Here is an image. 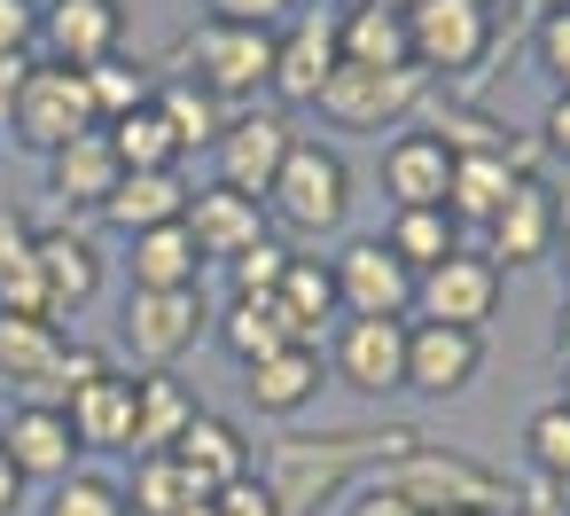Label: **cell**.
<instances>
[{"label":"cell","instance_id":"26","mask_svg":"<svg viewBox=\"0 0 570 516\" xmlns=\"http://www.w3.org/2000/svg\"><path fill=\"white\" fill-rule=\"evenodd\" d=\"M126 274L134 290H196L204 282V259L188 243V227H149V235H126Z\"/></svg>","mask_w":570,"mask_h":516},{"label":"cell","instance_id":"55","mask_svg":"<svg viewBox=\"0 0 570 516\" xmlns=\"http://www.w3.org/2000/svg\"><path fill=\"white\" fill-rule=\"evenodd\" d=\"M180 516H212V500H196V508H180Z\"/></svg>","mask_w":570,"mask_h":516},{"label":"cell","instance_id":"30","mask_svg":"<svg viewBox=\"0 0 570 516\" xmlns=\"http://www.w3.org/2000/svg\"><path fill=\"white\" fill-rule=\"evenodd\" d=\"M336 56L360 64V71H406L414 64L406 17H391V9H344L336 17Z\"/></svg>","mask_w":570,"mask_h":516},{"label":"cell","instance_id":"56","mask_svg":"<svg viewBox=\"0 0 570 516\" xmlns=\"http://www.w3.org/2000/svg\"><path fill=\"white\" fill-rule=\"evenodd\" d=\"M562 407H570V360H562Z\"/></svg>","mask_w":570,"mask_h":516},{"label":"cell","instance_id":"8","mask_svg":"<svg viewBox=\"0 0 570 516\" xmlns=\"http://www.w3.org/2000/svg\"><path fill=\"white\" fill-rule=\"evenodd\" d=\"M422 95H430V79H422L414 64H406V71H360V64H336L313 110H321L328 126H352V134H383V126L414 118V110H422Z\"/></svg>","mask_w":570,"mask_h":516},{"label":"cell","instance_id":"58","mask_svg":"<svg viewBox=\"0 0 570 516\" xmlns=\"http://www.w3.org/2000/svg\"><path fill=\"white\" fill-rule=\"evenodd\" d=\"M289 9H305V0H289Z\"/></svg>","mask_w":570,"mask_h":516},{"label":"cell","instance_id":"39","mask_svg":"<svg viewBox=\"0 0 570 516\" xmlns=\"http://www.w3.org/2000/svg\"><path fill=\"white\" fill-rule=\"evenodd\" d=\"M523 454H531V477H539V485L570 493V407H562V399H547V407L523 422Z\"/></svg>","mask_w":570,"mask_h":516},{"label":"cell","instance_id":"47","mask_svg":"<svg viewBox=\"0 0 570 516\" xmlns=\"http://www.w3.org/2000/svg\"><path fill=\"white\" fill-rule=\"evenodd\" d=\"M24 79H32V48L0 56V126H9V110H17V95H24Z\"/></svg>","mask_w":570,"mask_h":516},{"label":"cell","instance_id":"1","mask_svg":"<svg viewBox=\"0 0 570 516\" xmlns=\"http://www.w3.org/2000/svg\"><path fill=\"white\" fill-rule=\"evenodd\" d=\"M414 446V430H328V438H313V430H297V438H274V454H266V493H274V508L282 516H313L321 500H344L352 485H367L383 461H399Z\"/></svg>","mask_w":570,"mask_h":516},{"label":"cell","instance_id":"34","mask_svg":"<svg viewBox=\"0 0 570 516\" xmlns=\"http://www.w3.org/2000/svg\"><path fill=\"white\" fill-rule=\"evenodd\" d=\"M102 142L118 149V165H126V173H180V142H173V126L157 118V103H141L134 118L102 126Z\"/></svg>","mask_w":570,"mask_h":516},{"label":"cell","instance_id":"33","mask_svg":"<svg viewBox=\"0 0 570 516\" xmlns=\"http://www.w3.org/2000/svg\"><path fill=\"white\" fill-rule=\"evenodd\" d=\"M0 313H48V290H40V227H24L17 212H0Z\"/></svg>","mask_w":570,"mask_h":516},{"label":"cell","instance_id":"57","mask_svg":"<svg viewBox=\"0 0 570 516\" xmlns=\"http://www.w3.org/2000/svg\"><path fill=\"white\" fill-rule=\"evenodd\" d=\"M445 516H469V508H445Z\"/></svg>","mask_w":570,"mask_h":516},{"label":"cell","instance_id":"51","mask_svg":"<svg viewBox=\"0 0 570 516\" xmlns=\"http://www.w3.org/2000/svg\"><path fill=\"white\" fill-rule=\"evenodd\" d=\"M360 9H391V17H414L422 0H360Z\"/></svg>","mask_w":570,"mask_h":516},{"label":"cell","instance_id":"40","mask_svg":"<svg viewBox=\"0 0 570 516\" xmlns=\"http://www.w3.org/2000/svg\"><path fill=\"white\" fill-rule=\"evenodd\" d=\"M40 516H134V508H126V493H118L110 477L71 469L63 485H48V508H40Z\"/></svg>","mask_w":570,"mask_h":516},{"label":"cell","instance_id":"45","mask_svg":"<svg viewBox=\"0 0 570 516\" xmlns=\"http://www.w3.org/2000/svg\"><path fill=\"white\" fill-rule=\"evenodd\" d=\"M212 516H282V508H274V493H266L258 477H243V485H227V493L212 500Z\"/></svg>","mask_w":570,"mask_h":516},{"label":"cell","instance_id":"43","mask_svg":"<svg viewBox=\"0 0 570 516\" xmlns=\"http://www.w3.org/2000/svg\"><path fill=\"white\" fill-rule=\"evenodd\" d=\"M40 40V0H0V56Z\"/></svg>","mask_w":570,"mask_h":516},{"label":"cell","instance_id":"50","mask_svg":"<svg viewBox=\"0 0 570 516\" xmlns=\"http://www.w3.org/2000/svg\"><path fill=\"white\" fill-rule=\"evenodd\" d=\"M24 508V477H17V461L0 454V516H17Z\"/></svg>","mask_w":570,"mask_h":516},{"label":"cell","instance_id":"42","mask_svg":"<svg viewBox=\"0 0 570 516\" xmlns=\"http://www.w3.org/2000/svg\"><path fill=\"white\" fill-rule=\"evenodd\" d=\"M539 71L554 79V95H570V9L539 17Z\"/></svg>","mask_w":570,"mask_h":516},{"label":"cell","instance_id":"9","mask_svg":"<svg viewBox=\"0 0 570 516\" xmlns=\"http://www.w3.org/2000/svg\"><path fill=\"white\" fill-rule=\"evenodd\" d=\"M289 149H297V126H289L282 110H235V118H227V134L212 142L219 188H235V196H258V204H266V188H274V181H282V165H289Z\"/></svg>","mask_w":570,"mask_h":516},{"label":"cell","instance_id":"54","mask_svg":"<svg viewBox=\"0 0 570 516\" xmlns=\"http://www.w3.org/2000/svg\"><path fill=\"white\" fill-rule=\"evenodd\" d=\"M531 9H547V17H554V9H570V0H531Z\"/></svg>","mask_w":570,"mask_h":516},{"label":"cell","instance_id":"35","mask_svg":"<svg viewBox=\"0 0 570 516\" xmlns=\"http://www.w3.org/2000/svg\"><path fill=\"white\" fill-rule=\"evenodd\" d=\"M282 313H289V329H297V344H313L321 337V321H336L344 305H336V274L321 266V259H289V274H282V298H274Z\"/></svg>","mask_w":570,"mask_h":516},{"label":"cell","instance_id":"37","mask_svg":"<svg viewBox=\"0 0 570 516\" xmlns=\"http://www.w3.org/2000/svg\"><path fill=\"white\" fill-rule=\"evenodd\" d=\"M87 95H95V126H118V118H134L141 103H157V71L134 64V56H110V64L87 71Z\"/></svg>","mask_w":570,"mask_h":516},{"label":"cell","instance_id":"38","mask_svg":"<svg viewBox=\"0 0 570 516\" xmlns=\"http://www.w3.org/2000/svg\"><path fill=\"white\" fill-rule=\"evenodd\" d=\"M383 251H391L399 266L430 274L438 259H453V251H461V227H453L445 212H391V235H383Z\"/></svg>","mask_w":570,"mask_h":516},{"label":"cell","instance_id":"41","mask_svg":"<svg viewBox=\"0 0 570 516\" xmlns=\"http://www.w3.org/2000/svg\"><path fill=\"white\" fill-rule=\"evenodd\" d=\"M289 259H297V251H289V243H274V235H266L258 251H243V259L227 266V274H235V298H282Z\"/></svg>","mask_w":570,"mask_h":516},{"label":"cell","instance_id":"53","mask_svg":"<svg viewBox=\"0 0 570 516\" xmlns=\"http://www.w3.org/2000/svg\"><path fill=\"white\" fill-rule=\"evenodd\" d=\"M554 352L570 360V298H562V329H554Z\"/></svg>","mask_w":570,"mask_h":516},{"label":"cell","instance_id":"17","mask_svg":"<svg viewBox=\"0 0 570 516\" xmlns=\"http://www.w3.org/2000/svg\"><path fill=\"white\" fill-rule=\"evenodd\" d=\"M484 368V337L476 329H445V321H406V391L422 399H453L469 391Z\"/></svg>","mask_w":570,"mask_h":516},{"label":"cell","instance_id":"59","mask_svg":"<svg viewBox=\"0 0 570 516\" xmlns=\"http://www.w3.org/2000/svg\"><path fill=\"white\" fill-rule=\"evenodd\" d=\"M352 9H360V0H352Z\"/></svg>","mask_w":570,"mask_h":516},{"label":"cell","instance_id":"49","mask_svg":"<svg viewBox=\"0 0 570 516\" xmlns=\"http://www.w3.org/2000/svg\"><path fill=\"white\" fill-rule=\"evenodd\" d=\"M508 516H570V500H562L554 485H539V477H531V493H515V508H508Z\"/></svg>","mask_w":570,"mask_h":516},{"label":"cell","instance_id":"32","mask_svg":"<svg viewBox=\"0 0 570 516\" xmlns=\"http://www.w3.org/2000/svg\"><path fill=\"white\" fill-rule=\"evenodd\" d=\"M219 344H227L243 368H258V360L289 352V344H297V329H289V313H282L274 298H235V305L219 313Z\"/></svg>","mask_w":570,"mask_h":516},{"label":"cell","instance_id":"11","mask_svg":"<svg viewBox=\"0 0 570 516\" xmlns=\"http://www.w3.org/2000/svg\"><path fill=\"white\" fill-rule=\"evenodd\" d=\"M492 305H500V266L484 251H453L430 274H414V321H445V329H476L484 337Z\"/></svg>","mask_w":570,"mask_h":516},{"label":"cell","instance_id":"3","mask_svg":"<svg viewBox=\"0 0 570 516\" xmlns=\"http://www.w3.org/2000/svg\"><path fill=\"white\" fill-rule=\"evenodd\" d=\"M110 360L95 352V344H71L63 337V321H48V313H0V376L9 383H24V399H40V407H63L79 383H95Z\"/></svg>","mask_w":570,"mask_h":516},{"label":"cell","instance_id":"5","mask_svg":"<svg viewBox=\"0 0 570 516\" xmlns=\"http://www.w3.org/2000/svg\"><path fill=\"white\" fill-rule=\"evenodd\" d=\"M180 56L196 64L188 79H196L204 95H219L227 110L250 103V95L274 79V32H266V25H219V17H204Z\"/></svg>","mask_w":570,"mask_h":516},{"label":"cell","instance_id":"28","mask_svg":"<svg viewBox=\"0 0 570 516\" xmlns=\"http://www.w3.org/2000/svg\"><path fill=\"white\" fill-rule=\"evenodd\" d=\"M180 212H188V181H180V173H126V181H118V196L102 204V220H110L118 235L173 227Z\"/></svg>","mask_w":570,"mask_h":516},{"label":"cell","instance_id":"12","mask_svg":"<svg viewBox=\"0 0 570 516\" xmlns=\"http://www.w3.org/2000/svg\"><path fill=\"white\" fill-rule=\"evenodd\" d=\"M204 329H212L204 290H134L126 298V352L141 368H173L180 352H196Z\"/></svg>","mask_w":570,"mask_h":516},{"label":"cell","instance_id":"24","mask_svg":"<svg viewBox=\"0 0 570 516\" xmlns=\"http://www.w3.org/2000/svg\"><path fill=\"white\" fill-rule=\"evenodd\" d=\"M40 290H48V321L95 305V290H102V251H95L87 235H71V227H48V235H40Z\"/></svg>","mask_w":570,"mask_h":516},{"label":"cell","instance_id":"36","mask_svg":"<svg viewBox=\"0 0 570 516\" xmlns=\"http://www.w3.org/2000/svg\"><path fill=\"white\" fill-rule=\"evenodd\" d=\"M118 493H126V508H134V516H180V508H196V500H204L173 454H134V485H118Z\"/></svg>","mask_w":570,"mask_h":516},{"label":"cell","instance_id":"31","mask_svg":"<svg viewBox=\"0 0 570 516\" xmlns=\"http://www.w3.org/2000/svg\"><path fill=\"white\" fill-rule=\"evenodd\" d=\"M157 118L173 126L180 157H188V149H212V142L227 134V118H235V110H227L219 95H204L188 71H173V79H157Z\"/></svg>","mask_w":570,"mask_h":516},{"label":"cell","instance_id":"19","mask_svg":"<svg viewBox=\"0 0 570 516\" xmlns=\"http://www.w3.org/2000/svg\"><path fill=\"white\" fill-rule=\"evenodd\" d=\"M173 461L188 469V485H196L204 500H219L227 485L258 477V454H250V438H243L227 415H212V407H196V422H188V430H180V446H173Z\"/></svg>","mask_w":570,"mask_h":516},{"label":"cell","instance_id":"10","mask_svg":"<svg viewBox=\"0 0 570 516\" xmlns=\"http://www.w3.org/2000/svg\"><path fill=\"white\" fill-rule=\"evenodd\" d=\"M328 274H336L344 321H414V266H399L383 251V235L344 243V259H328Z\"/></svg>","mask_w":570,"mask_h":516},{"label":"cell","instance_id":"21","mask_svg":"<svg viewBox=\"0 0 570 516\" xmlns=\"http://www.w3.org/2000/svg\"><path fill=\"white\" fill-rule=\"evenodd\" d=\"M63 422H71L79 454H134V376L102 368L95 383H79L63 399Z\"/></svg>","mask_w":570,"mask_h":516},{"label":"cell","instance_id":"44","mask_svg":"<svg viewBox=\"0 0 570 516\" xmlns=\"http://www.w3.org/2000/svg\"><path fill=\"white\" fill-rule=\"evenodd\" d=\"M204 9H212L219 25H266V32H274V25L289 17V0H204Z\"/></svg>","mask_w":570,"mask_h":516},{"label":"cell","instance_id":"23","mask_svg":"<svg viewBox=\"0 0 570 516\" xmlns=\"http://www.w3.org/2000/svg\"><path fill=\"white\" fill-rule=\"evenodd\" d=\"M118 181H126V165L102 134H79L71 149L48 157V196H63V212H102L118 196Z\"/></svg>","mask_w":570,"mask_h":516},{"label":"cell","instance_id":"2","mask_svg":"<svg viewBox=\"0 0 570 516\" xmlns=\"http://www.w3.org/2000/svg\"><path fill=\"white\" fill-rule=\"evenodd\" d=\"M375 485H383V493H399L414 516H445V508L492 516V508H515V493H508V477H500V469H484L476 454L430 446V438H414L399 461H383V469H375Z\"/></svg>","mask_w":570,"mask_h":516},{"label":"cell","instance_id":"16","mask_svg":"<svg viewBox=\"0 0 570 516\" xmlns=\"http://www.w3.org/2000/svg\"><path fill=\"white\" fill-rule=\"evenodd\" d=\"M554 227H562V204L547 196V181H515L508 204L484 220V259L508 274V266H539L554 259Z\"/></svg>","mask_w":570,"mask_h":516},{"label":"cell","instance_id":"4","mask_svg":"<svg viewBox=\"0 0 570 516\" xmlns=\"http://www.w3.org/2000/svg\"><path fill=\"white\" fill-rule=\"evenodd\" d=\"M344 212H352V165H344L328 142H305V134H297L282 181L266 188V220H282L289 235H336Z\"/></svg>","mask_w":570,"mask_h":516},{"label":"cell","instance_id":"14","mask_svg":"<svg viewBox=\"0 0 570 516\" xmlns=\"http://www.w3.org/2000/svg\"><path fill=\"white\" fill-rule=\"evenodd\" d=\"M328 368H336V383L360 391V399L406 391V321H336Z\"/></svg>","mask_w":570,"mask_h":516},{"label":"cell","instance_id":"13","mask_svg":"<svg viewBox=\"0 0 570 516\" xmlns=\"http://www.w3.org/2000/svg\"><path fill=\"white\" fill-rule=\"evenodd\" d=\"M40 40H48V64L95 71L126 56V9L118 0H40Z\"/></svg>","mask_w":570,"mask_h":516},{"label":"cell","instance_id":"52","mask_svg":"<svg viewBox=\"0 0 570 516\" xmlns=\"http://www.w3.org/2000/svg\"><path fill=\"white\" fill-rule=\"evenodd\" d=\"M554 259L570 266V212H562V227H554Z\"/></svg>","mask_w":570,"mask_h":516},{"label":"cell","instance_id":"18","mask_svg":"<svg viewBox=\"0 0 570 516\" xmlns=\"http://www.w3.org/2000/svg\"><path fill=\"white\" fill-rule=\"evenodd\" d=\"M336 64H344V56H336V17L305 9L289 32H274V79H266V87H274L289 110H313Z\"/></svg>","mask_w":570,"mask_h":516},{"label":"cell","instance_id":"22","mask_svg":"<svg viewBox=\"0 0 570 516\" xmlns=\"http://www.w3.org/2000/svg\"><path fill=\"white\" fill-rule=\"evenodd\" d=\"M445 181H453V149L438 134H399L383 149V196L399 212H445Z\"/></svg>","mask_w":570,"mask_h":516},{"label":"cell","instance_id":"46","mask_svg":"<svg viewBox=\"0 0 570 516\" xmlns=\"http://www.w3.org/2000/svg\"><path fill=\"white\" fill-rule=\"evenodd\" d=\"M344 516H414V508H406L399 493H383V485L367 477V485H352V493H344Z\"/></svg>","mask_w":570,"mask_h":516},{"label":"cell","instance_id":"27","mask_svg":"<svg viewBox=\"0 0 570 516\" xmlns=\"http://www.w3.org/2000/svg\"><path fill=\"white\" fill-rule=\"evenodd\" d=\"M515 181H523V173H515L500 149L453 157V181H445V220H453V227H461V220H469V227H484V220L508 204V188H515Z\"/></svg>","mask_w":570,"mask_h":516},{"label":"cell","instance_id":"15","mask_svg":"<svg viewBox=\"0 0 570 516\" xmlns=\"http://www.w3.org/2000/svg\"><path fill=\"white\" fill-rule=\"evenodd\" d=\"M180 227H188V243H196L204 266H235L243 251L266 243V204H258V196H235V188L212 181V188H188Z\"/></svg>","mask_w":570,"mask_h":516},{"label":"cell","instance_id":"20","mask_svg":"<svg viewBox=\"0 0 570 516\" xmlns=\"http://www.w3.org/2000/svg\"><path fill=\"white\" fill-rule=\"evenodd\" d=\"M0 454L17 461V477L32 485H63L71 469H79V438H71V422H63V407H40V399H24L9 422H0Z\"/></svg>","mask_w":570,"mask_h":516},{"label":"cell","instance_id":"25","mask_svg":"<svg viewBox=\"0 0 570 516\" xmlns=\"http://www.w3.org/2000/svg\"><path fill=\"white\" fill-rule=\"evenodd\" d=\"M188 422H196V391L173 368H141L134 376V454H173Z\"/></svg>","mask_w":570,"mask_h":516},{"label":"cell","instance_id":"7","mask_svg":"<svg viewBox=\"0 0 570 516\" xmlns=\"http://www.w3.org/2000/svg\"><path fill=\"white\" fill-rule=\"evenodd\" d=\"M9 134H17L24 149H40V157L71 149L79 134H102V126H95V95H87V71H63V64H32V79H24V95H17V110H9Z\"/></svg>","mask_w":570,"mask_h":516},{"label":"cell","instance_id":"29","mask_svg":"<svg viewBox=\"0 0 570 516\" xmlns=\"http://www.w3.org/2000/svg\"><path fill=\"white\" fill-rule=\"evenodd\" d=\"M243 391H250L258 415H297V407L321 391V344H289V352L243 368Z\"/></svg>","mask_w":570,"mask_h":516},{"label":"cell","instance_id":"48","mask_svg":"<svg viewBox=\"0 0 570 516\" xmlns=\"http://www.w3.org/2000/svg\"><path fill=\"white\" fill-rule=\"evenodd\" d=\"M539 142H547V157H562V165H570V95H554V103H547Z\"/></svg>","mask_w":570,"mask_h":516},{"label":"cell","instance_id":"6","mask_svg":"<svg viewBox=\"0 0 570 516\" xmlns=\"http://www.w3.org/2000/svg\"><path fill=\"white\" fill-rule=\"evenodd\" d=\"M492 0H422L406 17V48L422 79H461L492 56Z\"/></svg>","mask_w":570,"mask_h":516}]
</instances>
